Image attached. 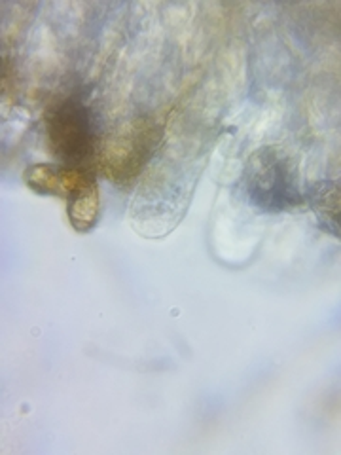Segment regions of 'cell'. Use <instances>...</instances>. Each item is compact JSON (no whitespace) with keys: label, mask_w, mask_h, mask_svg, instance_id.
<instances>
[{"label":"cell","mask_w":341,"mask_h":455,"mask_svg":"<svg viewBox=\"0 0 341 455\" xmlns=\"http://www.w3.org/2000/svg\"><path fill=\"white\" fill-rule=\"evenodd\" d=\"M243 188L249 204L266 215L305 204L296 162L287 150L275 145L262 147L250 154L243 171Z\"/></svg>","instance_id":"1"},{"label":"cell","mask_w":341,"mask_h":455,"mask_svg":"<svg viewBox=\"0 0 341 455\" xmlns=\"http://www.w3.org/2000/svg\"><path fill=\"white\" fill-rule=\"evenodd\" d=\"M46 139L52 154L65 167L85 169L97 150L91 110L73 93L53 101L44 112Z\"/></svg>","instance_id":"2"},{"label":"cell","mask_w":341,"mask_h":455,"mask_svg":"<svg viewBox=\"0 0 341 455\" xmlns=\"http://www.w3.org/2000/svg\"><path fill=\"white\" fill-rule=\"evenodd\" d=\"M154 140H158L155 130L145 122L130 125L123 135L114 137L103 150V169L108 177L127 180L137 175L150 158Z\"/></svg>","instance_id":"3"},{"label":"cell","mask_w":341,"mask_h":455,"mask_svg":"<svg viewBox=\"0 0 341 455\" xmlns=\"http://www.w3.org/2000/svg\"><path fill=\"white\" fill-rule=\"evenodd\" d=\"M304 202L315 212L321 230L339 237V182L315 180L304 190Z\"/></svg>","instance_id":"4"},{"label":"cell","mask_w":341,"mask_h":455,"mask_svg":"<svg viewBox=\"0 0 341 455\" xmlns=\"http://www.w3.org/2000/svg\"><path fill=\"white\" fill-rule=\"evenodd\" d=\"M68 219L78 232H88L99 215V187L93 173L82 180L80 187L67 197Z\"/></svg>","instance_id":"5"}]
</instances>
